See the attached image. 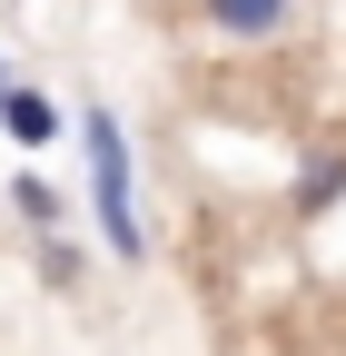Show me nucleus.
I'll list each match as a JSON object with an SVG mask.
<instances>
[{"label": "nucleus", "instance_id": "1", "mask_svg": "<svg viewBox=\"0 0 346 356\" xmlns=\"http://www.w3.org/2000/svg\"><path fill=\"white\" fill-rule=\"evenodd\" d=\"M79 149H90V218H99V248L129 267L149 238H139V188H129V129L109 109H79Z\"/></svg>", "mask_w": 346, "mask_h": 356}, {"label": "nucleus", "instance_id": "2", "mask_svg": "<svg viewBox=\"0 0 346 356\" xmlns=\"http://www.w3.org/2000/svg\"><path fill=\"white\" fill-rule=\"evenodd\" d=\"M0 129H10L20 149H60V129H69V119H60L50 89H20V79H10V89H0Z\"/></svg>", "mask_w": 346, "mask_h": 356}, {"label": "nucleus", "instance_id": "3", "mask_svg": "<svg viewBox=\"0 0 346 356\" xmlns=\"http://www.w3.org/2000/svg\"><path fill=\"white\" fill-rule=\"evenodd\" d=\"M198 20L218 30V40H277L297 20V0H198Z\"/></svg>", "mask_w": 346, "mask_h": 356}, {"label": "nucleus", "instance_id": "4", "mask_svg": "<svg viewBox=\"0 0 346 356\" xmlns=\"http://www.w3.org/2000/svg\"><path fill=\"white\" fill-rule=\"evenodd\" d=\"M346 198V149H327V159H307V178H297V218H327Z\"/></svg>", "mask_w": 346, "mask_h": 356}, {"label": "nucleus", "instance_id": "5", "mask_svg": "<svg viewBox=\"0 0 346 356\" xmlns=\"http://www.w3.org/2000/svg\"><path fill=\"white\" fill-rule=\"evenodd\" d=\"M10 208L30 218V228H40V238H50V228H60V188H50V178H40V168H20V188H10Z\"/></svg>", "mask_w": 346, "mask_h": 356}, {"label": "nucleus", "instance_id": "6", "mask_svg": "<svg viewBox=\"0 0 346 356\" xmlns=\"http://www.w3.org/2000/svg\"><path fill=\"white\" fill-rule=\"evenodd\" d=\"M0 89H10V70H0Z\"/></svg>", "mask_w": 346, "mask_h": 356}]
</instances>
